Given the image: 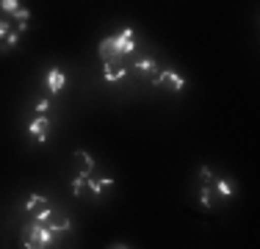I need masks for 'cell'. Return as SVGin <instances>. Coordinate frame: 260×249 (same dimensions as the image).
Here are the masks:
<instances>
[{
    "label": "cell",
    "instance_id": "3",
    "mask_svg": "<svg viewBox=\"0 0 260 249\" xmlns=\"http://www.w3.org/2000/svg\"><path fill=\"white\" fill-rule=\"evenodd\" d=\"M34 222H36V224H42V227H47L53 235H58V233H70V230H72V222L67 219L64 213H58V210H47V213L36 216Z\"/></svg>",
    "mask_w": 260,
    "mask_h": 249
},
{
    "label": "cell",
    "instance_id": "10",
    "mask_svg": "<svg viewBox=\"0 0 260 249\" xmlns=\"http://www.w3.org/2000/svg\"><path fill=\"white\" fill-rule=\"evenodd\" d=\"M67 83V75L58 70V67H53L50 72H47V89H50V95H55V91H61Z\"/></svg>",
    "mask_w": 260,
    "mask_h": 249
},
{
    "label": "cell",
    "instance_id": "8",
    "mask_svg": "<svg viewBox=\"0 0 260 249\" xmlns=\"http://www.w3.org/2000/svg\"><path fill=\"white\" fill-rule=\"evenodd\" d=\"M72 161H75V166H78V174H86V177H89L91 169H94V158H91L89 152H83V149H78V152L72 155Z\"/></svg>",
    "mask_w": 260,
    "mask_h": 249
},
{
    "label": "cell",
    "instance_id": "16",
    "mask_svg": "<svg viewBox=\"0 0 260 249\" xmlns=\"http://www.w3.org/2000/svg\"><path fill=\"white\" fill-rule=\"evenodd\" d=\"M47 108H50V103H47V100H42V103H39V105H36V111H39V114H42V116H45V114H47Z\"/></svg>",
    "mask_w": 260,
    "mask_h": 249
},
{
    "label": "cell",
    "instance_id": "7",
    "mask_svg": "<svg viewBox=\"0 0 260 249\" xmlns=\"http://www.w3.org/2000/svg\"><path fill=\"white\" fill-rule=\"evenodd\" d=\"M28 130L36 141H47V136H50V116H36Z\"/></svg>",
    "mask_w": 260,
    "mask_h": 249
},
{
    "label": "cell",
    "instance_id": "18",
    "mask_svg": "<svg viewBox=\"0 0 260 249\" xmlns=\"http://www.w3.org/2000/svg\"><path fill=\"white\" fill-rule=\"evenodd\" d=\"M111 249H127L125 244H116V246H111Z\"/></svg>",
    "mask_w": 260,
    "mask_h": 249
},
{
    "label": "cell",
    "instance_id": "17",
    "mask_svg": "<svg viewBox=\"0 0 260 249\" xmlns=\"http://www.w3.org/2000/svg\"><path fill=\"white\" fill-rule=\"evenodd\" d=\"M3 36H9V25L0 22V39H3Z\"/></svg>",
    "mask_w": 260,
    "mask_h": 249
},
{
    "label": "cell",
    "instance_id": "15",
    "mask_svg": "<svg viewBox=\"0 0 260 249\" xmlns=\"http://www.w3.org/2000/svg\"><path fill=\"white\" fill-rule=\"evenodd\" d=\"M17 39H20V30H14V34H9V36H6V45H9V47H14V45H17Z\"/></svg>",
    "mask_w": 260,
    "mask_h": 249
},
{
    "label": "cell",
    "instance_id": "11",
    "mask_svg": "<svg viewBox=\"0 0 260 249\" xmlns=\"http://www.w3.org/2000/svg\"><path fill=\"white\" fill-rule=\"evenodd\" d=\"M97 50H100V58H103V61L119 58V55H116V36H108V39H103Z\"/></svg>",
    "mask_w": 260,
    "mask_h": 249
},
{
    "label": "cell",
    "instance_id": "2",
    "mask_svg": "<svg viewBox=\"0 0 260 249\" xmlns=\"http://www.w3.org/2000/svg\"><path fill=\"white\" fill-rule=\"evenodd\" d=\"M53 244H55V235H53L47 227H42V224H36V222L28 227L25 249H50Z\"/></svg>",
    "mask_w": 260,
    "mask_h": 249
},
{
    "label": "cell",
    "instance_id": "5",
    "mask_svg": "<svg viewBox=\"0 0 260 249\" xmlns=\"http://www.w3.org/2000/svg\"><path fill=\"white\" fill-rule=\"evenodd\" d=\"M136 53V36H133V28H125L119 36H116V55L119 58H130Z\"/></svg>",
    "mask_w": 260,
    "mask_h": 249
},
{
    "label": "cell",
    "instance_id": "14",
    "mask_svg": "<svg viewBox=\"0 0 260 249\" xmlns=\"http://www.w3.org/2000/svg\"><path fill=\"white\" fill-rule=\"evenodd\" d=\"M0 9L9 11V14H17V11H20V3H17V0H0Z\"/></svg>",
    "mask_w": 260,
    "mask_h": 249
},
{
    "label": "cell",
    "instance_id": "6",
    "mask_svg": "<svg viewBox=\"0 0 260 249\" xmlns=\"http://www.w3.org/2000/svg\"><path fill=\"white\" fill-rule=\"evenodd\" d=\"M127 72H130L127 58H111V61H105V72H103V78H105V80H122Z\"/></svg>",
    "mask_w": 260,
    "mask_h": 249
},
{
    "label": "cell",
    "instance_id": "13",
    "mask_svg": "<svg viewBox=\"0 0 260 249\" xmlns=\"http://www.w3.org/2000/svg\"><path fill=\"white\" fill-rule=\"evenodd\" d=\"M216 183V194H221V197H233V185H230V180H213Z\"/></svg>",
    "mask_w": 260,
    "mask_h": 249
},
{
    "label": "cell",
    "instance_id": "4",
    "mask_svg": "<svg viewBox=\"0 0 260 249\" xmlns=\"http://www.w3.org/2000/svg\"><path fill=\"white\" fill-rule=\"evenodd\" d=\"M152 83L160 86V89H166V91H172V95H177V91H183L185 80H183V75H177L175 70H164L160 75L152 78Z\"/></svg>",
    "mask_w": 260,
    "mask_h": 249
},
{
    "label": "cell",
    "instance_id": "9",
    "mask_svg": "<svg viewBox=\"0 0 260 249\" xmlns=\"http://www.w3.org/2000/svg\"><path fill=\"white\" fill-rule=\"evenodd\" d=\"M47 205H50V202H47V197L30 194L28 202H25V210H28V213H34V216H42V213H47V210H50Z\"/></svg>",
    "mask_w": 260,
    "mask_h": 249
},
{
    "label": "cell",
    "instance_id": "12",
    "mask_svg": "<svg viewBox=\"0 0 260 249\" xmlns=\"http://www.w3.org/2000/svg\"><path fill=\"white\" fill-rule=\"evenodd\" d=\"M133 72H141V75H152V72H158V64L152 58H141V61H136L133 64ZM155 78V75H152Z\"/></svg>",
    "mask_w": 260,
    "mask_h": 249
},
{
    "label": "cell",
    "instance_id": "1",
    "mask_svg": "<svg viewBox=\"0 0 260 249\" xmlns=\"http://www.w3.org/2000/svg\"><path fill=\"white\" fill-rule=\"evenodd\" d=\"M114 185V180L103 177V180H91L86 177V174H78L75 183H72V194H75L78 199H86V197H100L105 189H111Z\"/></svg>",
    "mask_w": 260,
    "mask_h": 249
}]
</instances>
